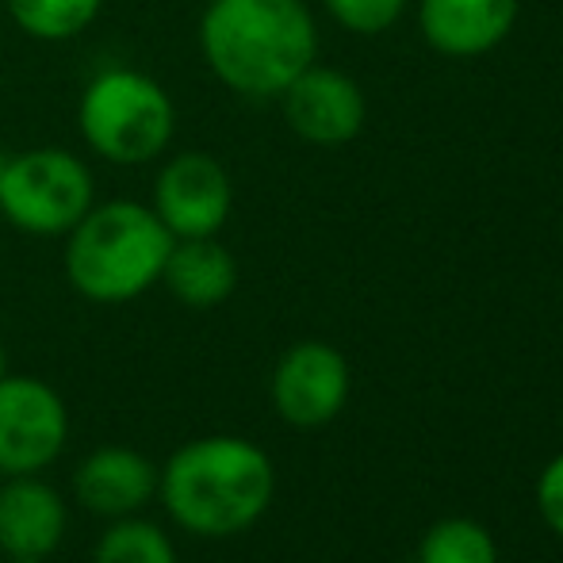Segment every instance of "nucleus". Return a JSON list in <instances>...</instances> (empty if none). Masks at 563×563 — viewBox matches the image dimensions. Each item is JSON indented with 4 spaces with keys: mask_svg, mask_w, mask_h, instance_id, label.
<instances>
[{
    "mask_svg": "<svg viewBox=\"0 0 563 563\" xmlns=\"http://www.w3.org/2000/svg\"><path fill=\"white\" fill-rule=\"evenodd\" d=\"M211 74L242 97H280L314 62L319 35L299 0H211L200 20Z\"/></svg>",
    "mask_w": 563,
    "mask_h": 563,
    "instance_id": "nucleus-1",
    "label": "nucleus"
},
{
    "mask_svg": "<svg viewBox=\"0 0 563 563\" xmlns=\"http://www.w3.org/2000/svg\"><path fill=\"white\" fill-rule=\"evenodd\" d=\"M165 510L200 537H234L268 510L276 472L265 449L245 438H200L169 456L157 475Z\"/></svg>",
    "mask_w": 563,
    "mask_h": 563,
    "instance_id": "nucleus-2",
    "label": "nucleus"
},
{
    "mask_svg": "<svg viewBox=\"0 0 563 563\" xmlns=\"http://www.w3.org/2000/svg\"><path fill=\"white\" fill-rule=\"evenodd\" d=\"M173 234L154 208L134 200L92 203L69 230L66 276L92 303H126L162 280Z\"/></svg>",
    "mask_w": 563,
    "mask_h": 563,
    "instance_id": "nucleus-3",
    "label": "nucleus"
},
{
    "mask_svg": "<svg viewBox=\"0 0 563 563\" xmlns=\"http://www.w3.org/2000/svg\"><path fill=\"white\" fill-rule=\"evenodd\" d=\"M77 123L97 157L112 165H146L169 146L177 108L154 77L139 69H104L85 89Z\"/></svg>",
    "mask_w": 563,
    "mask_h": 563,
    "instance_id": "nucleus-4",
    "label": "nucleus"
},
{
    "mask_svg": "<svg viewBox=\"0 0 563 563\" xmlns=\"http://www.w3.org/2000/svg\"><path fill=\"white\" fill-rule=\"evenodd\" d=\"M92 208V173L77 154L38 146L12 154L0 173V211L38 238L69 234Z\"/></svg>",
    "mask_w": 563,
    "mask_h": 563,
    "instance_id": "nucleus-5",
    "label": "nucleus"
},
{
    "mask_svg": "<svg viewBox=\"0 0 563 563\" xmlns=\"http://www.w3.org/2000/svg\"><path fill=\"white\" fill-rule=\"evenodd\" d=\"M69 438L62 395L35 376L0 379V472L35 475L58 460Z\"/></svg>",
    "mask_w": 563,
    "mask_h": 563,
    "instance_id": "nucleus-6",
    "label": "nucleus"
},
{
    "mask_svg": "<svg viewBox=\"0 0 563 563\" xmlns=\"http://www.w3.org/2000/svg\"><path fill=\"white\" fill-rule=\"evenodd\" d=\"M234 188L219 157L185 150L169 157L154 180V216L173 238H216L230 219Z\"/></svg>",
    "mask_w": 563,
    "mask_h": 563,
    "instance_id": "nucleus-7",
    "label": "nucleus"
},
{
    "mask_svg": "<svg viewBox=\"0 0 563 563\" xmlns=\"http://www.w3.org/2000/svg\"><path fill=\"white\" fill-rule=\"evenodd\" d=\"M349 399V364L327 341H299L273 372L276 415L296 430L334 422Z\"/></svg>",
    "mask_w": 563,
    "mask_h": 563,
    "instance_id": "nucleus-8",
    "label": "nucleus"
},
{
    "mask_svg": "<svg viewBox=\"0 0 563 563\" xmlns=\"http://www.w3.org/2000/svg\"><path fill=\"white\" fill-rule=\"evenodd\" d=\"M280 97L288 126L314 146H341L364 126V92L338 69L311 62Z\"/></svg>",
    "mask_w": 563,
    "mask_h": 563,
    "instance_id": "nucleus-9",
    "label": "nucleus"
},
{
    "mask_svg": "<svg viewBox=\"0 0 563 563\" xmlns=\"http://www.w3.org/2000/svg\"><path fill=\"white\" fill-rule=\"evenodd\" d=\"M74 490L77 503L97 518H131L157 495V467L139 449L104 445L81 460Z\"/></svg>",
    "mask_w": 563,
    "mask_h": 563,
    "instance_id": "nucleus-10",
    "label": "nucleus"
},
{
    "mask_svg": "<svg viewBox=\"0 0 563 563\" xmlns=\"http://www.w3.org/2000/svg\"><path fill=\"white\" fill-rule=\"evenodd\" d=\"M66 537V506L58 490L31 475H12L0 487V552L12 563H43Z\"/></svg>",
    "mask_w": 563,
    "mask_h": 563,
    "instance_id": "nucleus-11",
    "label": "nucleus"
},
{
    "mask_svg": "<svg viewBox=\"0 0 563 563\" xmlns=\"http://www.w3.org/2000/svg\"><path fill=\"white\" fill-rule=\"evenodd\" d=\"M518 0H422V31L441 54L472 58L510 35Z\"/></svg>",
    "mask_w": 563,
    "mask_h": 563,
    "instance_id": "nucleus-12",
    "label": "nucleus"
},
{
    "mask_svg": "<svg viewBox=\"0 0 563 563\" xmlns=\"http://www.w3.org/2000/svg\"><path fill=\"white\" fill-rule=\"evenodd\" d=\"M162 284L173 299L196 311L219 307L238 288V261L216 238H173V250L165 257Z\"/></svg>",
    "mask_w": 563,
    "mask_h": 563,
    "instance_id": "nucleus-13",
    "label": "nucleus"
},
{
    "mask_svg": "<svg viewBox=\"0 0 563 563\" xmlns=\"http://www.w3.org/2000/svg\"><path fill=\"white\" fill-rule=\"evenodd\" d=\"M15 27L43 43H66L100 15L104 0H4Z\"/></svg>",
    "mask_w": 563,
    "mask_h": 563,
    "instance_id": "nucleus-14",
    "label": "nucleus"
},
{
    "mask_svg": "<svg viewBox=\"0 0 563 563\" xmlns=\"http://www.w3.org/2000/svg\"><path fill=\"white\" fill-rule=\"evenodd\" d=\"M418 563H498V552L479 521L445 518L426 533Z\"/></svg>",
    "mask_w": 563,
    "mask_h": 563,
    "instance_id": "nucleus-15",
    "label": "nucleus"
},
{
    "mask_svg": "<svg viewBox=\"0 0 563 563\" xmlns=\"http://www.w3.org/2000/svg\"><path fill=\"white\" fill-rule=\"evenodd\" d=\"M92 563H177L169 537L142 518H119L97 544Z\"/></svg>",
    "mask_w": 563,
    "mask_h": 563,
    "instance_id": "nucleus-16",
    "label": "nucleus"
},
{
    "mask_svg": "<svg viewBox=\"0 0 563 563\" xmlns=\"http://www.w3.org/2000/svg\"><path fill=\"white\" fill-rule=\"evenodd\" d=\"M341 27L356 35H379L402 15L407 0H322Z\"/></svg>",
    "mask_w": 563,
    "mask_h": 563,
    "instance_id": "nucleus-17",
    "label": "nucleus"
},
{
    "mask_svg": "<svg viewBox=\"0 0 563 563\" xmlns=\"http://www.w3.org/2000/svg\"><path fill=\"white\" fill-rule=\"evenodd\" d=\"M537 506H541V518L549 521L552 533L563 537V452L541 472V483H537Z\"/></svg>",
    "mask_w": 563,
    "mask_h": 563,
    "instance_id": "nucleus-18",
    "label": "nucleus"
},
{
    "mask_svg": "<svg viewBox=\"0 0 563 563\" xmlns=\"http://www.w3.org/2000/svg\"><path fill=\"white\" fill-rule=\"evenodd\" d=\"M8 376V353H4V341H0V379Z\"/></svg>",
    "mask_w": 563,
    "mask_h": 563,
    "instance_id": "nucleus-19",
    "label": "nucleus"
},
{
    "mask_svg": "<svg viewBox=\"0 0 563 563\" xmlns=\"http://www.w3.org/2000/svg\"><path fill=\"white\" fill-rule=\"evenodd\" d=\"M4 162H8V154H0V173H4Z\"/></svg>",
    "mask_w": 563,
    "mask_h": 563,
    "instance_id": "nucleus-20",
    "label": "nucleus"
},
{
    "mask_svg": "<svg viewBox=\"0 0 563 563\" xmlns=\"http://www.w3.org/2000/svg\"><path fill=\"white\" fill-rule=\"evenodd\" d=\"M23 563H35V560H23Z\"/></svg>",
    "mask_w": 563,
    "mask_h": 563,
    "instance_id": "nucleus-21",
    "label": "nucleus"
}]
</instances>
